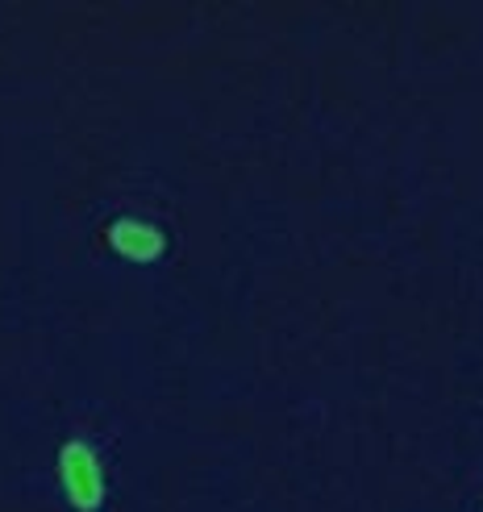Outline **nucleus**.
Segmentation results:
<instances>
[{
    "label": "nucleus",
    "instance_id": "1",
    "mask_svg": "<svg viewBox=\"0 0 483 512\" xmlns=\"http://www.w3.org/2000/svg\"><path fill=\"white\" fill-rule=\"evenodd\" d=\"M59 483L63 496L75 512H100L105 508V463H100V450L88 438H71L59 450Z\"/></svg>",
    "mask_w": 483,
    "mask_h": 512
},
{
    "label": "nucleus",
    "instance_id": "2",
    "mask_svg": "<svg viewBox=\"0 0 483 512\" xmlns=\"http://www.w3.org/2000/svg\"><path fill=\"white\" fill-rule=\"evenodd\" d=\"M109 246L121 254V259H130V263H155L159 254L167 250V238H163L159 225L138 221V217H121L109 229Z\"/></svg>",
    "mask_w": 483,
    "mask_h": 512
}]
</instances>
